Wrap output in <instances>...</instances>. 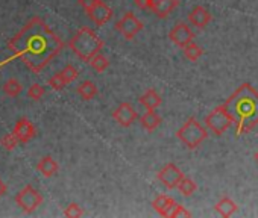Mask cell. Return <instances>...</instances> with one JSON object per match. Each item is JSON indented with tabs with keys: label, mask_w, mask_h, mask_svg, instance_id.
I'll list each match as a JSON object with an SVG mask.
<instances>
[{
	"label": "cell",
	"mask_w": 258,
	"mask_h": 218,
	"mask_svg": "<svg viewBox=\"0 0 258 218\" xmlns=\"http://www.w3.org/2000/svg\"><path fill=\"white\" fill-rule=\"evenodd\" d=\"M64 44L50 26L40 17H32L10 41L8 49L32 73H41L53 58H56Z\"/></svg>",
	"instance_id": "obj_1"
},
{
	"label": "cell",
	"mask_w": 258,
	"mask_h": 218,
	"mask_svg": "<svg viewBox=\"0 0 258 218\" xmlns=\"http://www.w3.org/2000/svg\"><path fill=\"white\" fill-rule=\"evenodd\" d=\"M223 106L235 125V137L249 134L258 125V91L250 83L240 85Z\"/></svg>",
	"instance_id": "obj_2"
},
{
	"label": "cell",
	"mask_w": 258,
	"mask_h": 218,
	"mask_svg": "<svg viewBox=\"0 0 258 218\" xmlns=\"http://www.w3.org/2000/svg\"><path fill=\"white\" fill-rule=\"evenodd\" d=\"M69 47L81 61L90 62L94 55L100 53L103 41L90 28H81L70 40Z\"/></svg>",
	"instance_id": "obj_3"
},
{
	"label": "cell",
	"mask_w": 258,
	"mask_h": 218,
	"mask_svg": "<svg viewBox=\"0 0 258 218\" xmlns=\"http://www.w3.org/2000/svg\"><path fill=\"white\" fill-rule=\"evenodd\" d=\"M176 137L187 149L195 150L205 141L208 135H207V131L201 126V123L196 119H188L182 125V128L176 132Z\"/></svg>",
	"instance_id": "obj_4"
},
{
	"label": "cell",
	"mask_w": 258,
	"mask_h": 218,
	"mask_svg": "<svg viewBox=\"0 0 258 218\" xmlns=\"http://www.w3.org/2000/svg\"><path fill=\"white\" fill-rule=\"evenodd\" d=\"M205 125L214 135L220 137L229 129V126L232 125V119L229 117L225 106L222 104L205 117Z\"/></svg>",
	"instance_id": "obj_5"
},
{
	"label": "cell",
	"mask_w": 258,
	"mask_h": 218,
	"mask_svg": "<svg viewBox=\"0 0 258 218\" xmlns=\"http://www.w3.org/2000/svg\"><path fill=\"white\" fill-rule=\"evenodd\" d=\"M16 203L25 213H31L43 203V195L32 185H26L20 192H17Z\"/></svg>",
	"instance_id": "obj_6"
},
{
	"label": "cell",
	"mask_w": 258,
	"mask_h": 218,
	"mask_svg": "<svg viewBox=\"0 0 258 218\" xmlns=\"http://www.w3.org/2000/svg\"><path fill=\"white\" fill-rule=\"evenodd\" d=\"M115 29L123 35L126 40H133L139 32L143 31V23L133 14V13H126L117 23Z\"/></svg>",
	"instance_id": "obj_7"
},
{
	"label": "cell",
	"mask_w": 258,
	"mask_h": 218,
	"mask_svg": "<svg viewBox=\"0 0 258 218\" xmlns=\"http://www.w3.org/2000/svg\"><path fill=\"white\" fill-rule=\"evenodd\" d=\"M79 76V71H78V68L76 67H73L72 64H69V65H66L59 73H56V74H53L50 79H49V86L52 88V89H55V91H61V89H64L69 83H72L76 77Z\"/></svg>",
	"instance_id": "obj_8"
},
{
	"label": "cell",
	"mask_w": 258,
	"mask_h": 218,
	"mask_svg": "<svg viewBox=\"0 0 258 218\" xmlns=\"http://www.w3.org/2000/svg\"><path fill=\"white\" fill-rule=\"evenodd\" d=\"M184 179V174L182 171L175 165V164H167L164 165L160 173H158V180L169 189H175L178 188L179 182Z\"/></svg>",
	"instance_id": "obj_9"
},
{
	"label": "cell",
	"mask_w": 258,
	"mask_h": 218,
	"mask_svg": "<svg viewBox=\"0 0 258 218\" xmlns=\"http://www.w3.org/2000/svg\"><path fill=\"white\" fill-rule=\"evenodd\" d=\"M137 117H139L137 111L131 106V103H120L118 107L112 113V119L123 128L133 126V123H136Z\"/></svg>",
	"instance_id": "obj_10"
},
{
	"label": "cell",
	"mask_w": 258,
	"mask_h": 218,
	"mask_svg": "<svg viewBox=\"0 0 258 218\" xmlns=\"http://www.w3.org/2000/svg\"><path fill=\"white\" fill-rule=\"evenodd\" d=\"M169 38L172 43H175L178 47H185L188 46L190 43H193V38H195V34L193 31L188 28V25L185 23H178L169 34Z\"/></svg>",
	"instance_id": "obj_11"
},
{
	"label": "cell",
	"mask_w": 258,
	"mask_h": 218,
	"mask_svg": "<svg viewBox=\"0 0 258 218\" xmlns=\"http://www.w3.org/2000/svg\"><path fill=\"white\" fill-rule=\"evenodd\" d=\"M87 14L93 20V23H96L97 26H103V25H106L111 20L112 10L105 2H102V0H97V4Z\"/></svg>",
	"instance_id": "obj_12"
},
{
	"label": "cell",
	"mask_w": 258,
	"mask_h": 218,
	"mask_svg": "<svg viewBox=\"0 0 258 218\" xmlns=\"http://www.w3.org/2000/svg\"><path fill=\"white\" fill-rule=\"evenodd\" d=\"M13 132H14V135L17 137V140H19L22 144L29 143V141L35 137V134H37L35 126H34L26 117H22L20 120H17V123H16Z\"/></svg>",
	"instance_id": "obj_13"
},
{
	"label": "cell",
	"mask_w": 258,
	"mask_h": 218,
	"mask_svg": "<svg viewBox=\"0 0 258 218\" xmlns=\"http://www.w3.org/2000/svg\"><path fill=\"white\" fill-rule=\"evenodd\" d=\"M178 0H151L149 10H152L158 19H166L178 7Z\"/></svg>",
	"instance_id": "obj_14"
},
{
	"label": "cell",
	"mask_w": 258,
	"mask_h": 218,
	"mask_svg": "<svg viewBox=\"0 0 258 218\" xmlns=\"http://www.w3.org/2000/svg\"><path fill=\"white\" fill-rule=\"evenodd\" d=\"M152 206H154V209H155L160 215H163V216H170V215H172V210H173L175 206H176V203H175V200H173L170 195H167V194H160V195L152 201Z\"/></svg>",
	"instance_id": "obj_15"
},
{
	"label": "cell",
	"mask_w": 258,
	"mask_h": 218,
	"mask_svg": "<svg viewBox=\"0 0 258 218\" xmlns=\"http://www.w3.org/2000/svg\"><path fill=\"white\" fill-rule=\"evenodd\" d=\"M188 22H190L193 26L202 29V28H205V26L211 22V14H210L204 7H196V8H193L191 13L188 14Z\"/></svg>",
	"instance_id": "obj_16"
},
{
	"label": "cell",
	"mask_w": 258,
	"mask_h": 218,
	"mask_svg": "<svg viewBox=\"0 0 258 218\" xmlns=\"http://www.w3.org/2000/svg\"><path fill=\"white\" fill-rule=\"evenodd\" d=\"M58 170L59 165L52 156H43L37 164V171H40V174L44 177H53L58 173Z\"/></svg>",
	"instance_id": "obj_17"
},
{
	"label": "cell",
	"mask_w": 258,
	"mask_h": 218,
	"mask_svg": "<svg viewBox=\"0 0 258 218\" xmlns=\"http://www.w3.org/2000/svg\"><path fill=\"white\" fill-rule=\"evenodd\" d=\"M140 123H142V126H143L148 132H154V131L160 126L161 117L155 113V109H149V111H146V113L142 116Z\"/></svg>",
	"instance_id": "obj_18"
},
{
	"label": "cell",
	"mask_w": 258,
	"mask_h": 218,
	"mask_svg": "<svg viewBox=\"0 0 258 218\" xmlns=\"http://www.w3.org/2000/svg\"><path fill=\"white\" fill-rule=\"evenodd\" d=\"M140 104L146 107V111H149V109H157L161 104V97L155 89H148L140 97Z\"/></svg>",
	"instance_id": "obj_19"
},
{
	"label": "cell",
	"mask_w": 258,
	"mask_h": 218,
	"mask_svg": "<svg viewBox=\"0 0 258 218\" xmlns=\"http://www.w3.org/2000/svg\"><path fill=\"white\" fill-rule=\"evenodd\" d=\"M216 210L222 215V216H231L232 213L237 212V204L229 198V197H223L216 203Z\"/></svg>",
	"instance_id": "obj_20"
},
{
	"label": "cell",
	"mask_w": 258,
	"mask_h": 218,
	"mask_svg": "<svg viewBox=\"0 0 258 218\" xmlns=\"http://www.w3.org/2000/svg\"><path fill=\"white\" fill-rule=\"evenodd\" d=\"M78 94L84 98V100H91L97 95V86L91 82V80H84L79 86H78Z\"/></svg>",
	"instance_id": "obj_21"
},
{
	"label": "cell",
	"mask_w": 258,
	"mask_h": 218,
	"mask_svg": "<svg viewBox=\"0 0 258 218\" xmlns=\"http://www.w3.org/2000/svg\"><path fill=\"white\" fill-rule=\"evenodd\" d=\"M22 91H23V85H22L17 79H14V77L8 79V80L4 83V92H5L8 97L16 98V97H19V95L22 94Z\"/></svg>",
	"instance_id": "obj_22"
},
{
	"label": "cell",
	"mask_w": 258,
	"mask_h": 218,
	"mask_svg": "<svg viewBox=\"0 0 258 218\" xmlns=\"http://www.w3.org/2000/svg\"><path fill=\"white\" fill-rule=\"evenodd\" d=\"M90 65L93 67V70H94V71H97V73H103V71L109 67V59H108L105 55L97 53V55H94V56L91 58Z\"/></svg>",
	"instance_id": "obj_23"
},
{
	"label": "cell",
	"mask_w": 258,
	"mask_h": 218,
	"mask_svg": "<svg viewBox=\"0 0 258 218\" xmlns=\"http://www.w3.org/2000/svg\"><path fill=\"white\" fill-rule=\"evenodd\" d=\"M178 189H179V192H181L182 195H185V197H190V195H193V194L196 192L198 186H196V183H195L191 179H188V177H184V179L179 182V185H178Z\"/></svg>",
	"instance_id": "obj_24"
},
{
	"label": "cell",
	"mask_w": 258,
	"mask_h": 218,
	"mask_svg": "<svg viewBox=\"0 0 258 218\" xmlns=\"http://www.w3.org/2000/svg\"><path fill=\"white\" fill-rule=\"evenodd\" d=\"M202 53H204V50L196 43H190L188 46L184 47V55L188 61H193V62L198 61L202 56Z\"/></svg>",
	"instance_id": "obj_25"
},
{
	"label": "cell",
	"mask_w": 258,
	"mask_h": 218,
	"mask_svg": "<svg viewBox=\"0 0 258 218\" xmlns=\"http://www.w3.org/2000/svg\"><path fill=\"white\" fill-rule=\"evenodd\" d=\"M20 141L17 140V137L14 135V132L13 134H7V135H4L2 138H0V146H2L5 150H8V152H13L16 147H17V144H19Z\"/></svg>",
	"instance_id": "obj_26"
},
{
	"label": "cell",
	"mask_w": 258,
	"mask_h": 218,
	"mask_svg": "<svg viewBox=\"0 0 258 218\" xmlns=\"http://www.w3.org/2000/svg\"><path fill=\"white\" fill-rule=\"evenodd\" d=\"M44 94H46V89H44L40 83H34V85H31L29 89H28V97L32 98V100H35V101L41 100Z\"/></svg>",
	"instance_id": "obj_27"
},
{
	"label": "cell",
	"mask_w": 258,
	"mask_h": 218,
	"mask_svg": "<svg viewBox=\"0 0 258 218\" xmlns=\"http://www.w3.org/2000/svg\"><path fill=\"white\" fill-rule=\"evenodd\" d=\"M64 215H66L67 218H79V216L84 215V210H82V207H81L78 203H70V204L64 209Z\"/></svg>",
	"instance_id": "obj_28"
},
{
	"label": "cell",
	"mask_w": 258,
	"mask_h": 218,
	"mask_svg": "<svg viewBox=\"0 0 258 218\" xmlns=\"http://www.w3.org/2000/svg\"><path fill=\"white\" fill-rule=\"evenodd\" d=\"M172 218H179V216H191V212H188L184 206L181 204H176L175 209L172 210Z\"/></svg>",
	"instance_id": "obj_29"
},
{
	"label": "cell",
	"mask_w": 258,
	"mask_h": 218,
	"mask_svg": "<svg viewBox=\"0 0 258 218\" xmlns=\"http://www.w3.org/2000/svg\"><path fill=\"white\" fill-rule=\"evenodd\" d=\"M78 2H79V5L84 8V11L88 13V11L97 4V0H78Z\"/></svg>",
	"instance_id": "obj_30"
},
{
	"label": "cell",
	"mask_w": 258,
	"mask_h": 218,
	"mask_svg": "<svg viewBox=\"0 0 258 218\" xmlns=\"http://www.w3.org/2000/svg\"><path fill=\"white\" fill-rule=\"evenodd\" d=\"M136 5L140 8V10H148L151 8V0H134Z\"/></svg>",
	"instance_id": "obj_31"
},
{
	"label": "cell",
	"mask_w": 258,
	"mask_h": 218,
	"mask_svg": "<svg viewBox=\"0 0 258 218\" xmlns=\"http://www.w3.org/2000/svg\"><path fill=\"white\" fill-rule=\"evenodd\" d=\"M7 191H8V188H7V185H5V182L0 179V198H2L5 194H7Z\"/></svg>",
	"instance_id": "obj_32"
},
{
	"label": "cell",
	"mask_w": 258,
	"mask_h": 218,
	"mask_svg": "<svg viewBox=\"0 0 258 218\" xmlns=\"http://www.w3.org/2000/svg\"><path fill=\"white\" fill-rule=\"evenodd\" d=\"M253 158H255V161H256V164H258V152L255 153V156H253Z\"/></svg>",
	"instance_id": "obj_33"
}]
</instances>
